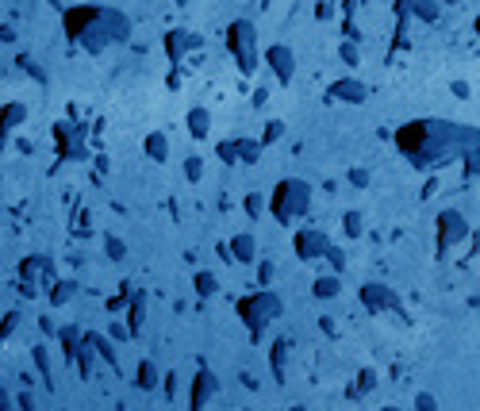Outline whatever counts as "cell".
Instances as JSON below:
<instances>
[{
  "label": "cell",
  "mask_w": 480,
  "mask_h": 411,
  "mask_svg": "<svg viewBox=\"0 0 480 411\" xmlns=\"http://www.w3.org/2000/svg\"><path fill=\"white\" fill-rule=\"evenodd\" d=\"M403 8H411L415 16H423V19H434L438 16V4H430V0H408Z\"/></svg>",
  "instance_id": "9"
},
{
  "label": "cell",
  "mask_w": 480,
  "mask_h": 411,
  "mask_svg": "<svg viewBox=\"0 0 480 411\" xmlns=\"http://www.w3.org/2000/svg\"><path fill=\"white\" fill-rule=\"evenodd\" d=\"M396 146L411 166L430 170L442 161L480 154V131L461 123H446V119H411L396 131Z\"/></svg>",
  "instance_id": "1"
},
{
  "label": "cell",
  "mask_w": 480,
  "mask_h": 411,
  "mask_svg": "<svg viewBox=\"0 0 480 411\" xmlns=\"http://www.w3.org/2000/svg\"><path fill=\"white\" fill-rule=\"evenodd\" d=\"M273 208H277V215H281V219L300 215L303 208H308V185H303V181H296V177L281 181V185H277V197H273Z\"/></svg>",
  "instance_id": "4"
},
{
  "label": "cell",
  "mask_w": 480,
  "mask_h": 411,
  "mask_svg": "<svg viewBox=\"0 0 480 411\" xmlns=\"http://www.w3.org/2000/svg\"><path fill=\"white\" fill-rule=\"evenodd\" d=\"M146 154H150L154 161H166V158H169V139H166L161 131L146 134Z\"/></svg>",
  "instance_id": "7"
},
{
  "label": "cell",
  "mask_w": 480,
  "mask_h": 411,
  "mask_svg": "<svg viewBox=\"0 0 480 411\" xmlns=\"http://www.w3.org/2000/svg\"><path fill=\"white\" fill-rule=\"evenodd\" d=\"M254 43H258V35H254V23H246V19H239V23L227 27V46H231V54L239 58V70H254V62H258V54H254Z\"/></svg>",
  "instance_id": "3"
},
{
  "label": "cell",
  "mask_w": 480,
  "mask_h": 411,
  "mask_svg": "<svg viewBox=\"0 0 480 411\" xmlns=\"http://www.w3.org/2000/svg\"><path fill=\"white\" fill-rule=\"evenodd\" d=\"M266 62L273 66V73H277L281 81H292L296 58H292V50H288V46H269V50H266Z\"/></svg>",
  "instance_id": "5"
},
{
  "label": "cell",
  "mask_w": 480,
  "mask_h": 411,
  "mask_svg": "<svg viewBox=\"0 0 480 411\" xmlns=\"http://www.w3.org/2000/svg\"><path fill=\"white\" fill-rule=\"evenodd\" d=\"M477 31H480V19H477Z\"/></svg>",
  "instance_id": "13"
},
{
  "label": "cell",
  "mask_w": 480,
  "mask_h": 411,
  "mask_svg": "<svg viewBox=\"0 0 480 411\" xmlns=\"http://www.w3.org/2000/svg\"><path fill=\"white\" fill-rule=\"evenodd\" d=\"M66 35L81 43L85 50H100L108 43L127 39V19L112 8H70L66 12Z\"/></svg>",
  "instance_id": "2"
},
{
  "label": "cell",
  "mask_w": 480,
  "mask_h": 411,
  "mask_svg": "<svg viewBox=\"0 0 480 411\" xmlns=\"http://www.w3.org/2000/svg\"><path fill=\"white\" fill-rule=\"evenodd\" d=\"M23 116H27V108H23V104H8V108H4V123H8V127H16Z\"/></svg>",
  "instance_id": "11"
},
{
  "label": "cell",
  "mask_w": 480,
  "mask_h": 411,
  "mask_svg": "<svg viewBox=\"0 0 480 411\" xmlns=\"http://www.w3.org/2000/svg\"><path fill=\"white\" fill-rule=\"evenodd\" d=\"M185 46H192V35H181V31H177V35L166 39V50H173V54H181Z\"/></svg>",
  "instance_id": "10"
},
{
  "label": "cell",
  "mask_w": 480,
  "mask_h": 411,
  "mask_svg": "<svg viewBox=\"0 0 480 411\" xmlns=\"http://www.w3.org/2000/svg\"><path fill=\"white\" fill-rule=\"evenodd\" d=\"M185 173H188V177H200V173H204V166H200L196 158H188L185 161Z\"/></svg>",
  "instance_id": "12"
},
{
  "label": "cell",
  "mask_w": 480,
  "mask_h": 411,
  "mask_svg": "<svg viewBox=\"0 0 480 411\" xmlns=\"http://www.w3.org/2000/svg\"><path fill=\"white\" fill-rule=\"evenodd\" d=\"M330 92H334V100H365V85H361V81H334Z\"/></svg>",
  "instance_id": "6"
},
{
  "label": "cell",
  "mask_w": 480,
  "mask_h": 411,
  "mask_svg": "<svg viewBox=\"0 0 480 411\" xmlns=\"http://www.w3.org/2000/svg\"><path fill=\"white\" fill-rule=\"evenodd\" d=\"M208 127H212L208 108H192V112H188V131H192V134H208Z\"/></svg>",
  "instance_id": "8"
}]
</instances>
